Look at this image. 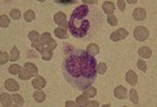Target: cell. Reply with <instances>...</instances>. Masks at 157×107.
<instances>
[{"label": "cell", "mask_w": 157, "mask_h": 107, "mask_svg": "<svg viewBox=\"0 0 157 107\" xmlns=\"http://www.w3.org/2000/svg\"><path fill=\"white\" fill-rule=\"evenodd\" d=\"M117 6H118V8H119L121 12H124V9H126V2L124 0H119V2L117 3Z\"/></svg>", "instance_id": "obj_37"}, {"label": "cell", "mask_w": 157, "mask_h": 107, "mask_svg": "<svg viewBox=\"0 0 157 107\" xmlns=\"http://www.w3.org/2000/svg\"><path fill=\"white\" fill-rule=\"evenodd\" d=\"M145 17H147V12H145V9L141 7L135 8L134 12H132V18H134L135 21H143V20H145Z\"/></svg>", "instance_id": "obj_6"}, {"label": "cell", "mask_w": 157, "mask_h": 107, "mask_svg": "<svg viewBox=\"0 0 157 107\" xmlns=\"http://www.w3.org/2000/svg\"><path fill=\"white\" fill-rule=\"evenodd\" d=\"M32 85H33L34 89L38 90V89H43V87H45V86L47 85V82H46V80H45V77H42V76H37L36 79L33 80Z\"/></svg>", "instance_id": "obj_8"}, {"label": "cell", "mask_w": 157, "mask_h": 107, "mask_svg": "<svg viewBox=\"0 0 157 107\" xmlns=\"http://www.w3.org/2000/svg\"><path fill=\"white\" fill-rule=\"evenodd\" d=\"M54 33H55V35L58 38H60V39H67L68 38V30L64 28H56Z\"/></svg>", "instance_id": "obj_15"}, {"label": "cell", "mask_w": 157, "mask_h": 107, "mask_svg": "<svg viewBox=\"0 0 157 107\" xmlns=\"http://www.w3.org/2000/svg\"><path fill=\"white\" fill-rule=\"evenodd\" d=\"M88 106L97 107V106H100V102H97V101H89V103H88Z\"/></svg>", "instance_id": "obj_38"}, {"label": "cell", "mask_w": 157, "mask_h": 107, "mask_svg": "<svg viewBox=\"0 0 157 107\" xmlns=\"http://www.w3.org/2000/svg\"><path fill=\"white\" fill-rule=\"evenodd\" d=\"M107 71V65L105 64V63H97V73L98 75H105Z\"/></svg>", "instance_id": "obj_26"}, {"label": "cell", "mask_w": 157, "mask_h": 107, "mask_svg": "<svg viewBox=\"0 0 157 107\" xmlns=\"http://www.w3.org/2000/svg\"><path fill=\"white\" fill-rule=\"evenodd\" d=\"M107 22H109L111 26H117L118 25V18L114 16V14H110V16L107 17Z\"/></svg>", "instance_id": "obj_33"}, {"label": "cell", "mask_w": 157, "mask_h": 107, "mask_svg": "<svg viewBox=\"0 0 157 107\" xmlns=\"http://www.w3.org/2000/svg\"><path fill=\"white\" fill-rule=\"evenodd\" d=\"M12 99H13V103H16V105H18V106H21V105H24V98H22V95H20V94H12Z\"/></svg>", "instance_id": "obj_29"}, {"label": "cell", "mask_w": 157, "mask_h": 107, "mask_svg": "<svg viewBox=\"0 0 157 107\" xmlns=\"http://www.w3.org/2000/svg\"><path fill=\"white\" fill-rule=\"evenodd\" d=\"M0 103H2V106H12L13 105L12 95L8 93H3L0 95Z\"/></svg>", "instance_id": "obj_11"}, {"label": "cell", "mask_w": 157, "mask_h": 107, "mask_svg": "<svg viewBox=\"0 0 157 107\" xmlns=\"http://www.w3.org/2000/svg\"><path fill=\"white\" fill-rule=\"evenodd\" d=\"M32 45H33V47L34 48H36V50H38L39 51V54H42L43 51H45V43H43V42H41V41H38V42H36V43H32Z\"/></svg>", "instance_id": "obj_30"}, {"label": "cell", "mask_w": 157, "mask_h": 107, "mask_svg": "<svg viewBox=\"0 0 157 107\" xmlns=\"http://www.w3.org/2000/svg\"><path fill=\"white\" fill-rule=\"evenodd\" d=\"M86 51L89 52L92 56H96V55H98V54H100V46H98L97 43H90V45L88 46Z\"/></svg>", "instance_id": "obj_16"}, {"label": "cell", "mask_w": 157, "mask_h": 107, "mask_svg": "<svg viewBox=\"0 0 157 107\" xmlns=\"http://www.w3.org/2000/svg\"><path fill=\"white\" fill-rule=\"evenodd\" d=\"M9 60V56H8V54L7 52H4L2 51L0 52V65H4Z\"/></svg>", "instance_id": "obj_31"}, {"label": "cell", "mask_w": 157, "mask_h": 107, "mask_svg": "<svg viewBox=\"0 0 157 107\" xmlns=\"http://www.w3.org/2000/svg\"><path fill=\"white\" fill-rule=\"evenodd\" d=\"M18 77H20L21 80H29V79H32L33 76H32L30 72L26 69V68H22L21 72H20V75H18Z\"/></svg>", "instance_id": "obj_24"}, {"label": "cell", "mask_w": 157, "mask_h": 107, "mask_svg": "<svg viewBox=\"0 0 157 107\" xmlns=\"http://www.w3.org/2000/svg\"><path fill=\"white\" fill-rule=\"evenodd\" d=\"M9 59H11L12 61H16L20 59V51H18V48L14 46L12 48V51H11V55H9Z\"/></svg>", "instance_id": "obj_25"}, {"label": "cell", "mask_w": 157, "mask_h": 107, "mask_svg": "<svg viewBox=\"0 0 157 107\" xmlns=\"http://www.w3.org/2000/svg\"><path fill=\"white\" fill-rule=\"evenodd\" d=\"M102 11H104V13H106V14H109V16H110V14L114 13L115 6L111 2H104V3H102Z\"/></svg>", "instance_id": "obj_12"}, {"label": "cell", "mask_w": 157, "mask_h": 107, "mask_svg": "<svg viewBox=\"0 0 157 107\" xmlns=\"http://www.w3.org/2000/svg\"><path fill=\"white\" fill-rule=\"evenodd\" d=\"M9 17L8 16H6V14H2L0 16V26L2 28H8L9 26Z\"/></svg>", "instance_id": "obj_28"}, {"label": "cell", "mask_w": 157, "mask_h": 107, "mask_svg": "<svg viewBox=\"0 0 157 107\" xmlns=\"http://www.w3.org/2000/svg\"><path fill=\"white\" fill-rule=\"evenodd\" d=\"M127 3H128V4H135L136 0H127Z\"/></svg>", "instance_id": "obj_40"}, {"label": "cell", "mask_w": 157, "mask_h": 107, "mask_svg": "<svg viewBox=\"0 0 157 107\" xmlns=\"http://www.w3.org/2000/svg\"><path fill=\"white\" fill-rule=\"evenodd\" d=\"M22 68L20 67L18 64H11L8 68V71H9V73L11 75H20V72H21Z\"/></svg>", "instance_id": "obj_23"}, {"label": "cell", "mask_w": 157, "mask_h": 107, "mask_svg": "<svg viewBox=\"0 0 157 107\" xmlns=\"http://www.w3.org/2000/svg\"><path fill=\"white\" fill-rule=\"evenodd\" d=\"M4 86H6V89L9 90V91H17L20 89V85L16 80L13 79H7L4 81Z\"/></svg>", "instance_id": "obj_7"}, {"label": "cell", "mask_w": 157, "mask_h": 107, "mask_svg": "<svg viewBox=\"0 0 157 107\" xmlns=\"http://www.w3.org/2000/svg\"><path fill=\"white\" fill-rule=\"evenodd\" d=\"M54 22L60 28L68 29V21H67V16H66L64 12H58L55 16H54Z\"/></svg>", "instance_id": "obj_5"}, {"label": "cell", "mask_w": 157, "mask_h": 107, "mask_svg": "<svg viewBox=\"0 0 157 107\" xmlns=\"http://www.w3.org/2000/svg\"><path fill=\"white\" fill-rule=\"evenodd\" d=\"M47 48H50V50H55V48L58 47V43H56V41H54L52 39V38H51V39L50 41H48L47 43H46V45H45Z\"/></svg>", "instance_id": "obj_34"}, {"label": "cell", "mask_w": 157, "mask_h": 107, "mask_svg": "<svg viewBox=\"0 0 157 107\" xmlns=\"http://www.w3.org/2000/svg\"><path fill=\"white\" fill-rule=\"evenodd\" d=\"M33 98L36 102H38V103H42V102H45V99H46V94L43 93L41 89H38V90H36V93L33 94Z\"/></svg>", "instance_id": "obj_14"}, {"label": "cell", "mask_w": 157, "mask_h": 107, "mask_svg": "<svg viewBox=\"0 0 157 107\" xmlns=\"http://www.w3.org/2000/svg\"><path fill=\"white\" fill-rule=\"evenodd\" d=\"M82 91H84L82 94L88 95L89 98H93V97H96V94H97V89H96L94 86H92V85H90V86H88L86 89H85V90H82Z\"/></svg>", "instance_id": "obj_20"}, {"label": "cell", "mask_w": 157, "mask_h": 107, "mask_svg": "<svg viewBox=\"0 0 157 107\" xmlns=\"http://www.w3.org/2000/svg\"><path fill=\"white\" fill-rule=\"evenodd\" d=\"M134 37H135L136 41L144 42V41L148 39L149 30L147 28H144V26H137V28H135V30H134Z\"/></svg>", "instance_id": "obj_3"}, {"label": "cell", "mask_w": 157, "mask_h": 107, "mask_svg": "<svg viewBox=\"0 0 157 107\" xmlns=\"http://www.w3.org/2000/svg\"><path fill=\"white\" fill-rule=\"evenodd\" d=\"M128 95H130V99H131V102H132L134 105L139 103V95H137V91H136L135 89H131L130 93H128Z\"/></svg>", "instance_id": "obj_22"}, {"label": "cell", "mask_w": 157, "mask_h": 107, "mask_svg": "<svg viewBox=\"0 0 157 107\" xmlns=\"http://www.w3.org/2000/svg\"><path fill=\"white\" fill-rule=\"evenodd\" d=\"M24 68H26V69L30 72L33 77H37L38 76V69H37V65L33 64V63H25V65H24Z\"/></svg>", "instance_id": "obj_17"}, {"label": "cell", "mask_w": 157, "mask_h": 107, "mask_svg": "<svg viewBox=\"0 0 157 107\" xmlns=\"http://www.w3.org/2000/svg\"><path fill=\"white\" fill-rule=\"evenodd\" d=\"M137 68H139L141 72H147V63L141 59V57L137 60Z\"/></svg>", "instance_id": "obj_32"}, {"label": "cell", "mask_w": 157, "mask_h": 107, "mask_svg": "<svg viewBox=\"0 0 157 107\" xmlns=\"http://www.w3.org/2000/svg\"><path fill=\"white\" fill-rule=\"evenodd\" d=\"M114 95L117 97L118 99H126L127 95H128V91H127V89L124 86H117L114 89Z\"/></svg>", "instance_id": "obj_9"}, {"label": "cell", "mask_w": 157, "mask_h": 107, "mask_svg": "<svg viewBox=\"0 0 157 107\" xmlns=\"http://www.w3.org/2000/svg\"><path fill=\"white\" fill-rule=\"evenodd\" d=\"M11 17L14 18V20H18V18L21 17V13H20L18 9H12L11 11Z\"/></svg>", "instance_id": "obj_36"}, {"label": "cell", "mask_w": 157, "mask_h": 107, "mask_svg": "<svg viewBox=\"0 0 157 107\" xmlns=\"http://www.w3.org/2000/svg\"><path fill=\"white\" fill-rule=\"evenodd\" d=\"M104 14L97 7L86 4L77 6L68 20V31L78 39H90L101 30Z\"/></svg>", "instance_id": "obj_2"}, {"label": "cell", "mask_w": 157, "mask_h": 107, "mask_svg": "<svg viewBox=\"0 0 157 107\" xmlns=\"http://www.w3.org/2000/svg\"><path fill=\"white\" fill-rule=\"evenodd\" d=\"M28 38H29V41H30L32 43H36L38 41H41V35H39V33L37 30H32L30 33L28 34Z\"/></svg>", "instance_id": "obj_19"}, {"label": "cell", "mask_w": 157, "mask_h": 107, "mask_svg": "<svg viewBox=\"0 0 157 107\" xmlns=\"http://www.w3.org/2000/svg\"><path fill=\"white\" fill-rule=\"evenodd\" d=\"M52 55H54L52 50H50V48L46 47L45 51L42 52V59H43V60H51V59H52Z\"/></svg>", "instance_id": "obj_27"}, {"label": "cell", "mask_w": 157, "mask_h": 107, "mask_svg": "<svg viewBox=\"0 0 157 107\" xmlns=\"http://www.w3.org/2000/svg\"><path fill=\"white\" fill-rule=\"evenodd\" d=\"M24 18H25L26 22H32V21H34V18H36V13H34V11H32V9H28L25 14H24Z\"/></svg>", "instance_id": "obj_21"}, {"label": "cell", "mask_w": 157, "mask_h": 107, "mask_svg": "<svg viewBox=\"0 0 157 107\" xmlns=\"http://www.w3.org/2000/svg\"><path fill=\"white\" fill-rule=\"evenodd\" d=\"M62 73L68 85L85 90L97 79V60L86 50L70 47L62 61Z\"/></svg>", "instance_id": "obj_1"}, {"label": "cell", "mask_w": 157, "mask_h": 107, "mask_svg": "<svg viewBox=\"0 0 157 107\" xmlns=\"http://www.w3.org/2000/svg\"><path fill=\"white\" fill-rule=\"evenodd\" d=\"M126 81H127V84H130L131 86H135L137 84V75L132 69H130L126 75Z\"/></svg>", "instance_id": "obj_10"}, {"label": "cell", "mask_w": 157, "mask_h": 107, "mask_svg": "<svg viewBox=\"0 0 157 107\" xmlns=\"http://www.w3.org/2000/svg\"><path fill=\"white\" fill-rule=\"evenodd\" d=\"M50 39H51V34H50V33H43L42 35H41V42H43L45 45H46V43L50 41Z\"/></svg>", "instance_id": "obj_35"}, {"label": "cell", "mask_w": 157, "mask_h": 107, "mask_svg": "<svg viewBox=\"0 0 157 107\" xmlns=\"http://www.w3.org/2000/svg\"><path fill=\"white\" fill-rule=\"evenodd\" d=\"M76 103H77V106H88V103H89V97L85 94L78 95L76 99Z\"/></svg>", "instance_id": "obj_18"}, {"label": "cell", "mask_w": 157, "mask_h": 107, "mask_svg": "<svg viewBox=\"0 0 157 107\" xmlns=\"http://www.w3.org/2000/svg\"><path fill=\"white\" fill-rule=\"evenodd\" d=\"M137 52H139V56L141 57V59H148V57L152 56V50H151L149 47H147V46L140 47Z\"/></svg>", "instance_id": "obj_13"}, {"label": "cell", "mask_w": 157, "mask_h": 107, "mask_svg": "<svg viewBox=\"0 0 157 107\" xmlns=\"http://www.w3.org/2000/svg\"><path fill=\"white\" fill-rule=\"evenodd\" d=\"M66 106L72 107V106H77V103H76V102H73V101H67L66 102Z\"/></svg>", "instance_id": "obj_39"}, {"label": "cell", "mask_w": 157, "mask_h": 107, "mask_svg": "<svg viewBox=\"0 0 157 107\" xmlns=\"http://www.w3.org/2000/svg\"><path fill=\"white\" fill-rule=\"evenodd\" d=\"M127 35H128V31H127L126 29L121 28L110 34V39L113 42H118V41H122V39H124V38H127Z\"/></svg>", "instance_id": "obj_4"}]
</instances>
